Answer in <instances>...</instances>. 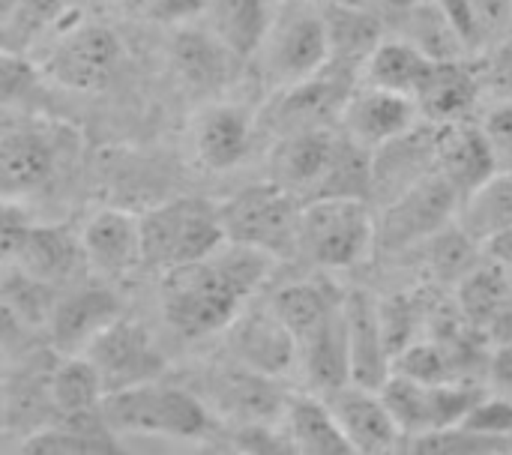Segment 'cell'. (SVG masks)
Returning <instances> with one entry per match:
<instances>
[{
  "label": "cell",
  "instance_id": "31",
  "mask_svg": "<svg viewBox=\"0 0 512 455\" xmlns=\"http://www.w3.org/2000/svg\"><path fill=\"white\" fill-rule=\"evenodd\" d=\"M102 396L105 384L84 354H57V363L45 378V399L54 414L66 420L96 417Z\"/></svg>",
  "mask_w": 512,
  "mask_h": 455
},
{
  "label": "cell",
  "instance_id": "39",
  "mask_svg": "<svg viewBox=\"0 0 512 455\" xmlns=\"http://www.w3.org/2000/svg\"><path fill=\"white\" fill-rule=\"evenodd\" d=\"M114 435L99 426V432H81V429H42L24 438L21 453L30 455H81V453H117L111 444Z\"/></svg>",
  "mask_w": 512,
  "mask_h": 455
},
{
  "label": "cell",
  "instance_id": "14",
  "mask_svg": "<svg viewBox=\"0 0 512 455\" xmlns=\"http://www.w3.org/2000/svg\"><path fill=\"white\" fill-rule=\"evenodd\" d=\"M228 354L234 363L267 375L285 378L297 372V339L282 324V318L267 306H243V312L228 324Z\"/></svg>",
  "mask_w": 512,
  "mask_h": 455
},
{
  "label": "cell",
  "instance_id": "55",
  "mask_svg": "<svg viewBox=\"0 0 512 455\" xmlns=\"http://www.w3.org/2000/svg\"><path fill=\"white\" fill-rule=\"evenodd\" d=\"M507 171H510V174H512V159H510V162H507Z\"/></svg>",
  "mask_w": 512,
  "mask_h": 455
},
{
  "label": "cell",
  "instance_id": "10",
  "mask_svg": "<svg viewBox=\"0 0 512 455\" xmlns=\"http://www.w3.org/2000/svg\"><path fill=\"white\" fill-rule=\"evenodd\" d=\"M351 90H354V72L330 63L312 78L279 87L264 114V123L276 132V138L300 129L333 126L339 123L342 105Z\"/></svg>",
  "mask_w": 512,
  "mask_h": 455
},
{
  "label": "cell",
  "instance_id": "20",
  "mask_svg": "<svg viewBox=\"0 0 512 455\" xmlns=\"http://www.w3.org/2000/svg\"><path fill=\"white\" fill-rule=\"evenodd\" d=\"M336 135L339 129L333 126L279 135L267 159V177L282 189L294 192L300 201H309L324 180V171L336 147Z\"/></svg>",
  "mask_w": 512,
  "mask_h": 455
},
{
  "label": "cell",
  "instance_id": "22",
  "mask_svg": "<svg viewBox=\"0 0 512 455\" xmlns=\"http://www.w3.org/2000/svg\"><path fill=\"white\" fill-rule=\"evenodd\" d=\"M213 414L219 417H234L240 423H270L273 417H282L285 399L276 390V378L258 375L240 363L231 360V366L216 369L207 378Z\"/></svg>",
  "mask_w": 512,
  "mask_h": 455
},
{
  "label": "cell",
  "instance_id": "18",
  "mask_svg": "<svg viewBox=\"0 0 512 455\" xmlns=\"http://www.w3.org/2000/svg\"><path fill=\"white\" fill-rule=\"evenodd\" d=\"M438 156V129L414 126L399 138L372 150V198L381 204L396 201L408 189H414L423 177L435 171Z\"/></svg>",
  "mask_w": 512,
  "mask_h": 455
},
{
  "label": "cell",
  "instance_id": "37",
  "mask_svg": "<svg viewBox=\"0 0 512 455\" xmlns=\"http://www.w3.org/2000/svg\"><path fill=\"white\" fill-rule=\"evenodd\" d=\"M411 42L420 45L432 60H465L468 48L450 24L444 6L438 0H417L411 9Z\"/></svg>",
  "mask_w": 512,
  "mask_h": 455
},
{
  "label": "cell",
  "instance_id": "35",
  "mask_svg": "<svg viewBox=\"0 0 512 455\" xmlns=\"http://www.w3.org/2000/svg\"><path fill=\"white\" fill-rule=\"evenodd\" d=\"M312 198H360L372 201V150L348 138L342 129L321 186Z\"/></svg>",
  "mask_w": 512,
  "mask_h": 455
},
{
  "label": "cell",
  "instance_id": "36",
  "mask_svg": "<svg viewBox=\"0 0 512 455\" xmlns=\"http://www.w3.org/2000/svg\"><path fill=\"white\" fill-rule=\"evenodd\" d=\"M330 63L348 72H360L363 60L381 42V24L366 9H327Z\"/></svg>",
  "mask_w": 512,
  "mask_h": 455
},
{
  "label": "cell",
  "instance_id": "12",
  "mask_svg": "<svg viewBox=\"0 0 512 455\" xmlns=\"http://www.w3.org/2000/svg\"><path fill=\"white\" fill-rule=\"evenodd\" d=\"M84 357L96 366V372L105 384V393L132 387L141 381H153L165 372V357H162L153 333L126 315H120L111 327H105L90 342Z\"/></svg>",
  "mask_w": 512,
  "mask_h": 455
},
{
  "label": "cell",
  "instance_id": "48",
  "mask_svg": "<svg viewBox=\"0 0 512 455\" xmlns=\"http://www.w3.org/2000/svg\"><path fill=\"white\" fill-rule=\"evenodd\" d=\"M210 0H147L144 12L150 21L162 24V27H183V24H195L204 18Z\"/></svg>",
  "mask_w": 512,
  "mask_h": 455
},
{
  "label": "cell",
  "instance_id": "2",
  "mask_svg": "<svg viewBox=\"0 0 512 455\" xmlns=\"http://www.w3.org/2000/svg\"><path fill=\"white\" fill-rule=\"evenodd\" d=\"M96 414L114 438H162L192 444L219 429V420L204 396L162 384L159 378L105 393Z\"/></svg>",
  "mask_w": 512,
  "mask_h": 455
},
{
  "label": "cell",
  "instance_id": "25",
  "mask_svg": "<svg viewBox=\"0 0 512 455\" xmlns=\"http://www.w3.org/2000/svg\"><path fill=\"white\" fill-rule=\"evenodd\" d=\"M498 168L501 162L480 126H462V120L438 126L435 171L459 192V198L492 177Z\"/></svg>",
  "mask_w": 512,
  "mask_h": 455
},
{
  "label": "cell",
  "instance_id": "40",
  "mask_svg": "<svg viewBox=\"0 0 512 455\" xmlns=\"http://www.w3.org/2000/svg\"><path fill=\"white\" fill-rule=\"evenodd\" d=\"M393 372L423 381V384H444V381H453V360L447 348L438 342H408L393 357Z\"/></svg>",
  "mask_w": 512,
  "mask_h": 455
},
{
  "label": "cell",
  "instance_id": "50",
  "mask_svg": "<svg viewBox=\"0 0 512 455\" xmlns=\"http://www.w3.org/2000/svg\"><path fill=\"white\" fill-rule=\"evenodd\" d=\"M468 3L477 9V15H480V21L486 24L489 33L495 27H501L512 12V0H468Z\"/></svg>",
  "mask_w": 512,
  "mask_h": 455
},
{
  "label": "cell",
  "instance_id": "41",
  "mask_svg": "<svg viewBox=\"0 0 512 455\" xmlns=\"http://www.w3.org/2000/svg\"><path fill=\"white\" fill-rule=\"evenodd\" d=\"M507 450H512V444H507V441L483 438V435H474L462 426H450V429H438V432H426V435L411 438V453L423 455H483L507 453Z\"/></svg>",
  "mask_w": 512,
  "mask_h": 455
},
{
  "label": "cell",
  "instance_id": "4",
  "mask_svg": "<svg viewBox=\"0 0 512 455\" xmlns=\"http://www.w3.org/2000/svg\"><path fill=\"white\" fill-rule=\"evenodd\" d=\"M225 243L219 210L207 198H171L141 213V258L147 270H171L198 261Z\"/></svg>",
  "mask_w": 512,
  "mask_h": 455
},
{
  "label": "cell",
  "instance_id": "29",
  "mask_svg": "<svg viewBox=\"0 0 512 455\" xmlns=\"http://www.w3.org/2000/svg\"><path fill=\"white\" fill-rule=\"evenodd\" d=\"M273 15L270 0H210L201 21L237 60H252L270 33Z\"/></svg>",
  "mask_w": 512,
  "mask_h": 455
},
{
  "label": "cell",
  "instance_id": "30",
  "mask_svg": "<svg viewBox=\"0 0 512 455\" xmlns=\"http://www.w3.org/2000/svg\"><path fill=\"white\" fill-rule=\"evenodd\" d=\"M435 63L438 60H432L411 39H381L372 48V54L363 60L360 78H363V84L384 87V90H393V93H405V96L414 99L420 93L423 81L429 78Z\"/></svg>",
  "mask_w": 512,
  "mask_h": 455
},
{
  "label": "cell",
  "instance_id": "11",
  "mask_svg": "<svg viewBox=\"0 0 512 455\" xmlns=\"http://www.w3.org/2000/svg\"><path fill=\"white\" fill-rule=\"evenodd\" d=\"M87 273L99 282H120L144 267L141 258V213L105 204L96 207L78 228Z\"/></svg>",
  "mask_w": 512,
  "mask_h": 455
},
{
  "label": "cell",
  "instance_id": "9",
  "mask_svg": "<svg viewBox=\"0 0 512 455\" xmlns=\"http://www.w3.org/2000/svg\"><path fill=\"white\" fill-rule=\"evenodd\" d=\"M378 393L405 438L459 426L462 417L471 411V405L483 396L468 384H456V381L423 384L396 372L384 381Z\"/></svg>",
  "mask_w": 512,
  "mask_h": 455
},
{
  "label": "cell",
  "instance_id": "45",
  "mask_svg": "<svg viewBox=\"0 0 512 455\" xmlns=\"http://www.w3.org/2000/svg\"><path fill=\"white\" fill-rule=\"evenodd\" d=\"M477 243L456 225V231L444 234V228L432 240V267L438 276H465L474 267Z\"/></svg>",
  "mask_w": 512,
  "mask_h": 455
},
{
  "label": "cell",
  "instance_id": "43",
  "mask_svg": "<svg viewBox=\"0 0 512 455\" xmlns=\"http://www.w3.org/2000/svg\"><path fill=\"white\" fill-rule=\"evenodd\" d=\"M480 99H512V39L492 45L483 57L471 60Z\"/></svg>",
  "mask_w": 512,
  "mask_h": 455
},
{
  "label": "cell",
  "instance_id": "54",
  "mask_svg": "<svg viewBox=\"0 0 512 455\" xmlns=\"http://www.w3.org/2000/svg\"><path fill=\"white\" fill-rule=\"evenodd\" d=\"M387 3H390L393 9H402V12H408V9H411L417 0H387Z\"/></svg>",
  "mask_w": 512,
  "mask_h": 455
},
{
  "label": "cell",
  "instance_id": "51",
  "mask_svg": "<svg viewBox=\"0 0 512 455\" xmlns=\"http://www.w3.org/2000/svg\"><path fill=\"white\" fill-rule=\"evenodd\" d=\"M486 255L492 264L504 267V270H512V228H504L498 234H492L486 243H483Z\"/></svg>",
  "mask_w": 512,
  "mask_h": 455
},
{
  "label": "cell",
  "instance_id": "47",
  "mask_svg": "<svg viewBox=\"0 0 512 455\" xmlns=\"http://www.w3.org/2000/svg\"><path fill=\"white\" fill-rule=\"evenodd\" d=\"M486 141L492 144L498 162L512 159V99H495L480 120Z\"/></svg>",
  "mask_w": 512,
  "mask_h": 455
},
{
  "label": "cell",
  "instance_id": "32",
  "mask_svg": "<svg viewBox=\"0 0 512 455\" xmlns=\"http://www.w3.org/2000/svg\"><path fill=\"white\" fill-rule=\"evenodd\" d=\"M459 306L462 315L489 333H498L512 324V282L510 273L498 264L471 267L459 279Z\"/></svg>",
  "mask_w": 512,
  "mask_h": 455
},
{
  "label": "cell",
  "instance_id": "44",
  "mask_svg": "<svg viewBox=\"0 0 512 455\" xmlns=\"http://www.w3.org/2000/svg\"><path fill=\"white\" fill-rule=\"evenodd\" d=\"M459 426L468 429V432H474V435L512 444V402L504 399V396H495V393H489V396L483 393L471 405V411L462 417Z\"/></svg>",
  "mask_w": 512,
  "mask_h": 455
},
{
  "label": "cell",
  "instance_id": "15",
  "mask_svg": "<svg viewBox=\"0 0 512 455\" xmlns=\"http://www.w3.org/2000/svg\"><path fill=\"white\" fill-rule=\"evenodd\" d=\"M123 315V300L108 282L75 285L57 297L48 315V342L54 354H84L90 342Z\"/></svg>",
  "mask_w": 512,
  "mask_h": 455
},
{
  "label": "cell",
  "instance_id": "7",
  "mask_svg": "<svg viewBox=\"0 0 512 455\" xmlns=\"http://www.w3.org/2000/svg\"><path fill=\"white\" fill-rule=\"evenodd\" d=\"M120 57L123 42L111 24L69 12L66 21L51 33L48 54L39 72L66 90L93 93L111 81Z\"/></svg>",
  "mask_w": 512,
  "mask_h": 455
},
{
  "label": "cell",
  "instance_id": "21",
  "mask_svg": "<svg viewBox=\"0 0 512 455\" xmlns=\"http://www.w3.org/2000/svg\"><path fill=\"white\" fill-rule=\"evenodd\" d=\"M333 417L339 420L351 450L360 455L393 453L399 441H405L402 429L396 426L393 414L387 411L378 390H366L357 384H348L330 396H324Z\"/></svg>",
  "mask_w": 512,
  "mask_h": 455
},
{
  "label": "cell",
  "instance_id": "23",
  "mask_svg": "<svg viewBox=\"0 0 512 455\" xmlns=\"http://www.w3.org/2000/svg\"><path fill=\"white\" fill-rule=\"evenodd\" d=\"M15 267L54 288L72 282L81 270H87L78 231L63 222H30Z\"/></svg>",
  "mask_w": 512,
  "mask_h": 455
},
{
  "label": "cell",
  "instance_id": "53",
  "mask_svg": "<svg viewBox=\"0 0 512 455\" xmlns=\"http://www.w3.org/2000/svg\"><path fill=\"white\" fill-rule=\"evenodd\" d=\"M324 3L333 9H366L369 6V0H324Z\"/></svg>",
  "mask_w": 512,
  "mask_h": 455
},
{
  "label": "cell",
  "instance_id": "6",
  "mask_svg": "<svg viewBox=\"0 0 512 455\" xmlns=\"http://www.w3.org/2000/svg\"><path fill=\"white\" fill-rule=\"evenodd\" d=\"M300 207L303 201L270 177L261 183H249L216 204L225 240L261 249L276 261L297 255Z\"/></svg>",
  "mask_w": 512,
  "mask_h": 455
},
{
  "label": "cell",
  "instance_id": "24",
  "mask_svg": "<svg viewBox=\"0 0 512 455\" xmlns=\"http://www.w3.org/2000/svg\"><path fill=\"white\" fill-rule=\"evenodd\" d=\"M345 303V297H342ZM297 372L318 396H330L351 384L348 342H345V309L330 312L318 327L297 339Z\"/></svg>",
  "mask_w": 512,
  "mask_h": 455
},
{
  "label": "cell",
  "instance_id": "13",
  "mask_svg": "<svg viewBox=\"0 0 512 455\" xmlns=\"http://www.w3.org/2000/svg\"><path fill=\"white\" fill-rule=\"evenodd\" d=\"M456 207L459 192L438 171H432L414 189L384 204V216L375 222V243L381 240L384 249H396L429 240L456 216Z\"/></svg>",
  "mask_w": 512,
  "mask_h": 455
},
{
  "label": "cell",
  "instance_id": "27",
  "mask_svg": "<svg viewBox=\"0 0 512 455\" xmlns=\"http://www.w3.org/2000/svg\"><path fill=\"white\" fill-rule=\"evenodd\" d=\"M171 60L177 72L183 75L186 84L195 90H216L231 78L234 54L204 27V21L171 27V42H168Z\"/></svg>",
  "mask_w": 512,
  "mask_h": 455
},
{
  "label": "cell",
  "instance_id": "8",
  "mask_svg": "<svg viewBox=\"0 0 512 455\" xmlns=\"http://www.w3.org/2000/svg\"><path fill=\"white\" fill-rule=\"evenodd\" d=\"M264 78L279 90L330 66V30L327 15L312 6H294L276 12L264 45L255 54Z\"/></svg>",
  "mask_w": 512,
  "mask_h": 455
},
{
  "label": "cell",
  "instance_id": "49",
  "mask_svg": "<svg viewBox=\"0 0 512 455\" xmlns=\"http://www.w3.org/2000/svg\"><path fill=\"white\" fill-rule=\"evenodd\" d=\"M489 381H492V393L495 396H504L512 402V339L510 342H501L495 351H492V360H489Z\"/></svg>",
  "mask_w": 512,
  "mask_h": 455
},
{
  "label": "cell",
  "instance_id": "46",
  "mask_svg": "<svg viewBox=\"0 0 512 455\" xmlns=\"http://www.w3.org/2000/svg\"><path fill=\"white\" fill-rule=\"evenodd\" d=\"M33 219L24 213L21 204L15 201H3L0 198V273H6L9 267H15L24 231Z\"/></svg>",
  "mask_w": 512,
  "mask_h": 455
},
{
  "label": "cell",
  "instance_id": "16",
  "mask_svg": "<svg viewBox=\"0 0 512 455\" xmlns=\"http://www.w3.org/2000/svg\"><path fill=\"white\" fill-rule=\"evenodd\" d=\"M195 162L207 171L237 168L255 141V114L240 102H210L189 123Z\"/></svg>",
  "mask_w": 512,
  "mask_h": 455
},
{
  "label": "cell",
  "instance_id": "5",
  "mask_svg": "<svg viewBox=\"0 0 512 455\" xmlns=\"http://www.w3.org/2000/svg\"><path fill=\"white\" fill-rule=\"evenodd\" d=\"M375 246V216L360 198H309L297 219V255L321 270L357 267Z\"/></svg>",
  "mask_w": 512,
  "mask_h": 455
},
{
  "label": "cell",
  "instance_id": "17",
  "mask_svg": "<svg viewBox=\"0 0 512 455\" xmlns=\"http://www.w3.org/2000/svg\"><path fill=\"white\" fill-rule=\"evenodd\" d=\"M417 123H420V105L411 96L372 84L354 87L339 114L342 132L369 150L399 138Z\"/></svg>",
  "mask_w": 512,
  "mask_h": 455
},
{
  "label": "cell",
  "instance_id": "3",
  "mask_svg": "<svg viewBox=\"0 0 512 455\" xmlns=\"http://www.w3.org/2000/svg\"><path fill=\"white\" fill-rule=\"evenodd\" d=\"M75 153V132L51 117H0V198L27 201L45 192Z\"/></svg>",
  "mask_w": 512,
  "mask_h": 455
},
{
  "label": "cell",
  "instance_id": "56",
  "mask_svg": "<svg viewBox=\"0 0 512 455\" xmlns=\"http://www.w3.org/2000/svg\"><path fill=\"white\" fill-rule=\"evenodd\" d=\"M507 273H510V282H512V270H507Z\"/></svg>",
  "mask_w": 512,
  "mask_h": 455
},
{
  "label": "cell",
  "instance_id": "19",
  "mask_svg": "<svg viewBox=\"0 0 512 455\" xmlns=\"http://www.w3.org/2000/svg\"><path fill=\"white\" fill-rule=\"evenodd\" d=\"M342 309H345L351 384L366 387V390H381L393 372V354L384 339L378 303L366 291H345Z\"/></svg>",
  "mask_w": 512,
  "mask_h": 455
},
{
  "label": "cell",
  "instance_id": "38",
  "mask_svg": "<svg viewBox=\"0 0 512 455\" xmlns=\"http://www.w3.org/2000/svg\"><path fill=\"white\" fill-rule=\"evenodd\" d=\"M0 291L18 318H24L27 324H42V327L48 324V315L57 303L54 285H45V282L21 273L18 267H9L6 276L0 279Z\"/></svg>",
  "mask_w": 512,
  "mask_h": 455
},
{
  "label": "cell",
  "instance_id": "34",
  "mask_svg": "<svg viewBox=\"0 0 512 455\" xmlns=\"http://www.w3.org/2000/svg\"><path fill=\"white\" fill-rule=\"evenodd\" d=\"M342 291H336L324 279H303L288 282L270 297V309L282 318V324L294 333V339L306 336L312 327H318L330 312L342 306Z\"/></svg>",
  "mask_w": 512,
  "mask_h": 455
},
{
  "label": "cell",
  "instance_id": "28",
  "mask_svg": "<svg viewBox=\"0 0 512 455\" xmlns=\"http://www.w3.org/2000/svg\"><path fill=\"white\" fill-rule=\"evenodd\" d=\"M414 99L420 105V117L435 126L465 120L480 102V87L471 60H438Z\"/></svg>",
  "mask_w": 512,
  "mask_h": 455
},
{
  "label": "cell",
  "instance_id": "1",
  "mask_svg": "<svg viewBox=\"0 0 512 455\" xmlns=\"http://www.w3.org/2000/svg\"><path fill=\"white\" fill-rule=\"evenodd\" d=\"M279 261L261 249L225 240L210 255L171 267L159 282V312L168 330L186 342L225 333L243 306L270 279Z\"/></svg>",
  "mask_w": 512,
  "mask_h": 455
},
{
  "label": "cell",
  "instance_id": "42",
  "mask_svg": "<svg viewBox=\"0 0 512 455\" xmlns=\"http://www.w3.org/2000/svg\"><path fill=\"white\" fill-rule=\"evenodd\" d=\"M39 78V63L27 51L0 45V111L18 105L39 84Z\"/></svg>",
  "mask_w": 512,
  "mask_h": 455
},
{
  "label": "cell",
  "instance_id": "52",
  "mask_svg": "<svg viewBox=\"0 0 512 455\" xmlns=\"http://www.w3.org/2000/svg\"><path fill=\"white\" fill-rule=\"evenodd\" d=\"M108 3L120 12H144L147 6V0H108Z\"/></svg>",
  "mask_w": 512,
  "mask_h": 455
},
{
  "label": "cell",
  "instance_id": "33",
  "mask_svg": "<svg viewBox=\"0 0 512 455\" xmlns=\"http://www.w3.org/2000/svg\"><path fill=\"white\" fill-rule=\"evenodd\" d=\"M456 225L477 246H483L492 234L512 228V174L507 168H498L492 177L459 198Z\"/></svg>",
  "mask_w": 512,
  "mask_h": 455
},
{
  "label": "cell",
  "instance_id": "26",
  "mask_svg": "<svg viewBox=\"0 0 512 455\" xmlns=\"http://www.w3.org/2000/svg\"><path fill=\"white\" fill-rule=\"evenodd\" d=\"M282 429L291 450L303 455H354L339 420L318 393H294L282 408Z\"/></svg>",
  "mask_w": 512,
  "mask_h": 455
}]
</instances>
